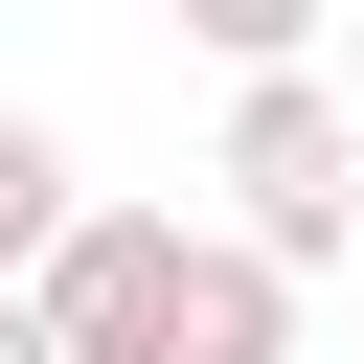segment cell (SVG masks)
Wrapping results in <instances>:
<instances>
[{"mask_svg": "<svg viewBox=\"0 0 364 364\" xmlns=\"http://www.w3.org/2000/svg\"><path fill=\"white\" fill-rule=\"evenodd\" d=\"M205 182H228V228L296 250V273L364 228V114L318 91V46H296V68H228V159H205Z\"/></svg>", "mask_w": 364, "mask_h": 364, "instance_id": "cell-1", "label": "cell"}, {"mask_svg": "<svg viewBox=\"0 0 364 364\" xmlns=\"http://www.w3.org/2000/svg\"><path fill=\"white\" fill-rule=\"evenodd\" d=\"M159 296H182V205H68V250H46L68 364H159Z\"/></svg>", "mask_w": 364, "mask_h": 364, "instance_id": "cell-2", "label": "cell"}, {"mask_svg": "<svg viewBox=\"0 0 364 364\" xmlns=\"http://www.w3.org/2000/svg\"><path fill=\"white\" fill-rule=\"evenodd\" d=\"M159 364H296V250H250V228H182Z\"/></svg>", "mask_w": 364, "mask_h": 364, "instance_id": "cell-3", "label": "cell"}, {"mask_svg": "<svg viewBox=\"0 0 364 364\" xmlns=\"http://www.w3.org/2000/svg\"><path fill=\"white\" fill-rule=\"evenodd\" d=\"M68 205H91V182H68V136H46V114H0V273H46V250H68Z\"/></svg>", "mask_w": 364, "mask_h": 364, "instance_id": "cell-4", "label": "cell"}, {"mask_svg": "<svg viewBox=\"0 0 364 364\" xmlns=\"http://www.w3.org/2000/svg\"><path fill=\"white\" fill-rule=\"evenodd\" d=\"M159 23H182V46H228V68H296L341 0H159Z\"/></svg>", "mask_w": 364, "mask_h": 364, "instance_id": "cell-5", "label": "cell"}, {"mask_svg": "<svg viewBox=\"0 0 364 364\" xmlns=\"http://www.w3.org/2000/svg\"><path fill=\"white\" fill-rule=\"evenodd\" d=\"M0 364H68V318H46V273H0Z\"/></svg>", "mask_w": 364, "mask_h": 364, "instance_id": "cell-6", "label": "cell"}]
</instances>
